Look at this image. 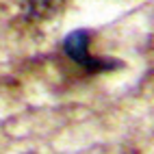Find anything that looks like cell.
<instances>
[{"label": "cell", "mask_w": 154, "mask_h": 154, "mask_svg": "<svg viewBox=\"0 0 154 154\" xmlns=\"http://www.w3.org/2000/svg\"><path fill=\"white\" fill-rule=\"evenodd\" d=\"M89 42H91V33L85 28H78V30H72V33L63 39V52L74 61V63L94 74V72H102V69H113L115 67V61H104V59H98L89 52Z\"/></svg>", "instance_id": "obj_1"}, {"label": "cell", "mask_w": 154, "mask_h": 154, "mask_svg": "<svg viewBox=\"0 0 154 154\" xmlns=\"http://www.w3.org/2000/svg\"><path fill=\"white\" fill-rule=\"evenodd\" d=\"M65 0H24L22 2V17L28 22H39V20L52 17Z\"/></svg>", "instance_id": "obj_2"}]
</instances>
